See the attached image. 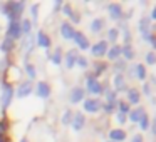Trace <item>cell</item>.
I'll use <instances>...</instances> for the list:
<instances>
[{"label":"cell","mask_w":156,"mask_h":142,"mask_svg":"<svg viewBox=\"0 0 156 142\" xmlns=\"http://www.w3.org/2000/svg\"><path fill=\"white\" fill-rule=\"evenodd\" d=\"M32 92V82H22L17 89V94L19 97H27L29 94Z\"/></svg>","instance_id":"5b68a950"},{"label":"cell","mask_w":156,"mask_h":142,"mask_svg":"<svg viewBox=\"0 0 156 142\" xmlns=\"http://www.w3.org/2000/svg\"><path fill=\"white\" fill-rule=\"evenodd\" d=\"M20 29H22V32L29 34V32H30V20H24V22H22V25H20Z\"/></svg>","instance_id":"484cf974"},{"label":"cell","mask_w":156,"mask_h":142,"mask_svg":"<svg viewBox=\"0 0 156 142\" xmlns=\"http://www.w3.org/2000/svg\"><path fill=\"white\" fill-rule=\"evenodd\" d=\"M149 19H141L139 20V30L144 34V37H148V30H149Z\"/></svg>","instance_id":"ac0fdd59"},{"label":"cell","mask_w":156,"mask_h":142,"mask_svg":"<svg viewBox=\"0 0 156 142\" xmlns=\"http://www.w3.org/2000/svg\"><path fill=\"white\" fill-rule=\"evenodd\" d=\"M106 112H112V104H106Z\"/></svg>","instance_id":"74e56055"},{"label":"cell","mask_w":156,"mask_h":142,"mask_svg":"<svg viewBox=\"0 0 156 142\" xmlns=\"http://www.w3.org/2000/svg\"><path fill=\"white\" fill-rule=\"evenodd\" d=\"M99 107H101V102L94 100V99H87V100L84 102V109L87 112H98Z\"/></svg>","instance_id":"8992f818"},{"label":"cell","mask_w":156,"mask_h":142,"mask_svg":"<svg viewBox=\"0 0 156 142\" xmlns=\"http://www.w3.org/2000/svg\"><path fill=\"white\" fill-rule=\"evenodd\" d=\"M52 62H54V64H61V49H57L55 54L52 55Z\"/></svg>","instance_id":"f1b7e54d"},{"label":"cell","mask_w":156,"mask_h":142,"mask_svg":"<svg viewBox=\"0 0 156 142\" xmlns=\"http://www.w3.org/2000/svg\"><path fill=\"white\" fill-rule=\"evenodd\" d=\"M121 54L124 55V59H128V60L134 59V50H133L131 45H124V49H121Z\"/></svg>","instance_id":"ffe728a7"},{"label":"cell","mask_w":156,"mask_h":142,"mask_svg":"<svg viewBox=\"0 0 156 142\" xmlns=\"http://www.w3.org/2000/svg\"><path fill=\"white\" fill-rule=\"evenodd\" d=\"M77 59V50H69L67 52V69H72V65L76 64Z\"/></svg>","instance_id":"d6986e66"},{"label":"cell","mask_w":156,"mask_h":142,"mask_svg":"<svg viewBox=\"0 0 156 142\" xmlns=\"http://www.w3.org/2000/svg\"><path fill=\"white\" fill-rule=\"evenodd\" d=\"M77 62H79V65H82V67H86V65H87V60H86V59H82V57H79Z\"/></svg>","instance_id":"e575fe53"},{"label":"cell","mask_w":156,"mask_h":142,"mask_svg":"<svg viewBox=\"0 0 156 142\" xmlns=\"http://www.w3.org/2000/svg\"><path fill=\"white\" fill-rule=\"evenodd\" d=\"M106 49H108V44H106V42H98V44L92 47V55L101 57V55L106 54Z\"/></svg>","instance_id":"ba28073f"},{"label":"cell","mask_w":156,"mask_h":142,"mask_svg":"<svg viewBox=\"0 0 156 142\" xmlns=\"http://www.w3.org/2000/svg\"><path fill=\"white\" fill-rule=\"evenodd\" d=\"M148 122H149V119H148V115H143V117H141V120H139V125H141V129H148Z\"/></svg>","instance_id":"83f0119b"},{"label":"cell","mask_w":156,"mask_h":142,"mask_svg":"<svg viewBox=\"0 0 156 142\" xmlns=\"http://www.w3.org/2000/svg\"><path fill=\"white\" fill-rule=\"evenodd\" d=\"M109 14H111L112 19H119L122 15V8L118 4H112V5H109Z\"/></svg>","instance_id":"7c38bea8"},{"label":"cell","mask_w":156,"mask_h":142,"mask_svg":"<svg viewBox=\"0 0 156 142\" xmlns=\"http://www.w3.org/2000/svg\"><path fill=\"white\" fill-rule=\"evenodd\" d=\"M27 74L30 75L32 79L35 77V70H34V67H32V65H27Z\"/></svg>","instance_id":"1f68e13d"},{"label":"cell","mask_w":156,"mask_h":142,"mask_svg":"<svg viewBox=\"0 0 156 142\" xmlns=\"http://www.w3.org/2000/svg\"><path fill=\"white\" fill-rule=\"evenodd\" d=\"M104 70V65H96V72H102Z\"/></svg>","instance_id":"f35d334b"},{"label":"cell","mask_w":156,"mask_h":142,"mask_svg":"<svg viewBox=\"0 0 156 142\" xmlns=\"http://www.w3.org/2000/svg\"><path fill=\"white\" fill-rule=\"evenodd\" d=\"M128 99H129L131 104H138V102H139V92L136 90V89H131L129 94H128Z\"/></svg>","instance_id":"44dd1931"},{"label":"cell","mask_w":156,"mask_h":142,"mask_svg":"<svg viewBox=\"0 0 156 142\" xmlns=\"http://www.w3.org/2000/svg\"><path fill=\"white\" fill-rule=\"evenodd\" d=\"M74 40L79 45V49H87L89 47V40L82 32H74Z\"/></svg>","instance_id":"277c9868"},{"label":"cell","mask_w":156,"mask_h":142,"mask_svg":"<svg viewBox=\"0 0 156 142\" xmlns=\"http://www.w3.org/2000/svg\"><path fill=\"white\" fill-rule=\"evenodd\" d=\"M12 47H14V42H12V39H5V42L2 44V50L9 52Z\"/></svg>","instance_id":"d4e9b609"},{"label":"cell","mask_w":156,"mask_h":142,"mask_svg":"<svg viewBox=\"0 0 156 142\" xmlns=\"http://www.w3.org/2000/svg\"><path fill=\"white\" fill-rule=\"evenodd\" d=\"M82 97H84V90H82L81 87H76V89H72V92H71V102L72 104H76V102H79V100H82Z\"/></svg>","instance_id":"9c48e42d"},{"label":"cell","mask_w":156,"mask_h":142,"mask_svg":"<svg viewBox=\"0 0 156 142\" xmlns=\"http://www.w3.org/2000/svg\"><path fill=\"white\" fill-rule=\"evenodd\" d=\"M87 87H89V90L92 92V94H99L101 92V84H99L98 80H94V79H91V80L87 82Z\"/></svg>","instance_id":"2e32d148"},{"label":"cell","mask_w":156,"mask_h":142,"mask_svg":"<svg viewBox=\"0 0 156 142\" xmlns=\"http://www.w3.org/2000/svg\"><path fill=\"white\" fill-rule=\"evenodd\" d=\"M32 12H34V20L37 19V5H34V8H32Z\"/></svg>","instance_id":"ab89813d"},{"label":"cell","mask_w":156,"mask_h":142,"mask_svg":"<svg viewBox=\"0 0 156 142\" xmlns=\"http://www.w3.org/2000/svg\"><path fill=\"white\" fill-rule=\"evenodd\" d=\"M151 17H153V19H156V7L153 8V14H151Z\"/></svg>","instance_id":"7bdbcfd3"},{"label":"cell","mask_w":156,"mask_h":142,"mask_svg":"<svg viewBox=\"0 0 156 142\" xmlns=\"http://www.w3.org/2000/svg\"><path fill=\"white\" fill-rule=\"evenodd\" d=\"M108 37H109L111 42H116V39H118V29H111L109 34H108Z\"/></svg>","instance_id":"4316f807"},{"label":"cell","mask_w":156,"mask_h":142,"mask_svg":"<svg viewBox=\"0 0 156 142\" xmlns=\"http://www.w3.org/2000/svg\"><path fill=\"white\" fill-rule=\"evenodd\" d=\"M22 8H24V2H10V4L5 5L4 10H7V14L10 19H15L22 12Z\"/></svg>","instance_id":"6da1fadb"},{"label":"cell","mask_w":156,"mask_h":142,"mask_svg":"<svg viewBox=\"0 0 156 142\" xmlns=\"http://www.w3.org/2000/svg\"><path fill=\"white\" fill-rule=\"evenodd\" d=\"M131 142H143V137H141V135H134Z\"/></svg>","instance_id":"d590c367"},{"label":"cell","mask_w":156,"mask_h":142,"mask_svg":"<svg viewBox=\"0 0 156 142\" xmlns=\"http://www.w3.org/2000/svg\"><path fill=\"white\" fill-rule=\"evenodd\" d=\"M22 35V29L20 25H19V22H10V25H9V37L10 39H19Z\"/></svg>","instance_id":"7a4b0ae2"},{"label":"cell","mask_w":156,"mask_h":142,"mask_svg":"<svg viewBox=\"0 0 156 142\" xmlns=\"http://www.w3.org/2000/svg\"><path fill=\"white\" fill-rule=\"evenodd\" d=\"M64 12H66V14L69 15V17H71V15H72V12H71V7H69V5H66V7H64Z\"/></svg>","instance_id":"8d00e7d4"},{"label":"cell","mask_w":156,"mask_h":142,"mask_svg":"<svg viewBox=\"0 0 156 142\" xmlns=\"http://www.w3.org/2000/svg\"><path fill=\"white\" fill-rule=\"evenodd\" d=\"M102 25H104V22L101 20V19H96L94 22H92V25H91V29H92V32H99L102 29Z\"/></svg>","instance_id":"603a6c76"},{"label":"cell","mask_w":156,"mask_h":142,"mask_svg":"<svg viewBox=\"0 0 156 142\" xmlns=\"http://www.w3.org/2000/svg\"><path fill=\"white\" fill-rule=\"evenodd\" d=\"M12 94H14V90H12V87L10 85H5L4 84V92H2V105L4 107H7L9 104H10V100H12Z\"/></svg>","instance_id":"3957f363"},{"label":"cell","mask_w":156,"mask_h":142,"mask_svg":"<svg viewBox=\"0 0 156 142\" xmlns=\"http://www.w3.org/2000/svg\"><path fill=\"white\" fill-rule=\"evenodd\" d=\"M146 62H148V64H154V62H156V55L154 54H153V52H149V54L148 55H146Z\"/></svg>","instance_id":"f546056e"},{"label":"cell","mask_w":156,"mask_h":142,"mask_svg":"<svg viewBox=\"0 0 156 142\" xmlns=\"http://www.w3.org/2000/svg\"><path fill=\"white\" fill-rule=\"evenodd\" d=\"M72 127H74L76 130H81V129L84 127V115H82L81 112L74 115V120H72Z\"/></svg>","instance_id":"30bf717a"},{"label":"cell","mask_w":156,"mask_h":142,"mask_svg":"<svg viewBox=\"0 0 156 142\" xmlns=\"http://www.w3.org/2000/svg\"><path fill=\"white\" fill-rule=\"evenodd\" d=\"M118 122H119V124H124V122H126V115L124 114H118Z\"/></svg>","instance_id":"836d02e7"},{"label":"cell","mask_w":156,"mask_h":142,"mask_svg":"<svg viewBox=\"0 0 156 142\" xmlns=\"http://www.w3.org/2000/svg\"><path fill=\"white\" fill-rule=\"evenodd\" d=\"M114 85H116L118 90H126V80H124V77H122L121 74H118L114 77Z\"/></svg>","instance_id":"5bb4252c"},{"label":"cell","mask_w":156,"mask_h":142,"mask_svg":"<svg viewBox=\"0 0 156 142\" xmlns=\"http://www.w3.org/2000/svg\"><path fill=\"white\" fill-rule=\"evenodd\" d=\"M143 115H144V109L139 107V109H134V110H133L131 114H129V119H131L133 122H139Z\"/></svg>","instance_id":"4fadbf2b"},{"label":"cell","mask_w":156,"mask_h":142,"mask_svg":"<svg viewBox=\"0 0 156 142\" xmlns=\"http://www.w3.org/2000/svg\"><path fill=\"white\" fill-rule=\"evenodd\" d=\"M119 110H121V114H128L129 112V107H128V104H126V102H121V104H119Z\"/></svg>","instance_id":"4dcf8cb0"},{"label":"cell","mask_w":156,"mask_h":142,"mask_svg":"<svg viewBox=\"0 0 156 142\" xmlns=\"http://www.w3.org/2000/svg\"><path fill=\"white\" fill-rule=\"evenodd\" d=\"M153 124H156V117H154V122H153Z\"/></svg>","instance_id":"ee69618b"},{"label":"cell","mask_w":156,"mask_h":142,"mask_svg":"<svg viewBox=\"0 0 156 142\" xmlns=\"http://www.w3.org/2000/svg\"><path fill=\"white\" fill-rule=\"evenodd\" d=\"M149 40H151V44H153V47H154V49H156V37H151V39H149Z\"/></svg>","instance_id":"60d3db41"},{"label":"cell","mask_w":156,"mask_h":142,"mask_svg":"<svg viewBox=\"0 0 156 142\" xmlns=\"http://www.w3.org/2000/svg\"><path fill=\"white\" fill-rule=\"evenodd\" d=\"M119 55H121V49H119L118 45H114V47H112L111 50L108 52V57L111 59V60H116V59H118Z\"/></svg>","instance_id":"7402d4cb"},{"label":"cell","mask_w":156,"mask_h":142,"mask_svg":"<svg viewBox=\"0 0 156 142\" xmlns=\"http://www.w3.org/2000/svg\"><path fill=\"white\" fill-rule=\"evenodd\" d=\"M71 17H72V20H74V22H79V17H77V15H71Z\"/></svg>","instance_id":"b9f144b4"},{"label":"cell","mask_w":156,"mask_h":142,"mask_svg":"<svg viewBox=\"0 0 156 142\" xmlns=\"http://www.w3.org/2000/svg\"><path fill=\"white\" fill-rule=\"evenodd\" d=\"M61 34H62V37H64V39H72V37H74V29H72L69 24H62Z\"/></svg>","instance_id":"8fae6325"},{"label":"cell","mask_w":156,"mask_h":142,"mask_svg":"<svg viewBox=\"0 0 156 142\" xmlns=\"http://www.w3.org/2000/svg\"><path fill=\"white\" fill-rule=\"evenodd\" d=\"M22 142H27V140H22Z\"/></svg>","instance_id":"f6af8a7d"},{"label":"cell","mask_w":156,"mask_h":142,"mask_svg":"<svg viewBox=\"0 0 156 142\" xmlns=\"http://www.w3.org/2000/svg\"><path fill=\"white\" fill-rule=\"evenodd\" d=\"M37 92L41 97H49V94H51V89H49V85L45 84V82H41L37 87Z\"/></svg>","instance_id":"e0dca14e"},{"label":"cell","mask_w":156,"mask_h":142,"mask_svg":"<svg viewBox=\"0 0 156 142\" xmlns=\"http://www.w3.org/2000/svg\"><path fill=\"white\" fill-rule=\"evenodd\" d=\"M136 75H138L139 79H144L146 77V70H144V65H136Z\"/></svg>","instance_id":"cb8c5ba5"},{"label":"cell","mask_w":156,"mask_h":142,"mask_svg":"<svg viewBox=\"0 0 156 142\" xmlns=\"http://www.w3.org/2000/svg\"><path fill=\"white\" fill-rule=\"evenodd\" d=\"M111 142H112V140H111Z\"/></svg>","instance_id":"bcb514c9"},{"label":"cell","mask_w":156,"mask_h":142,"mask_svg":"<svg viewBox=\"0 0 156 142\" xmlns=\"http://www.w3.org/2000/svg\"><path fill=\"white\" fill-rule=\"evenodd\" d=\"M69 119H71V112H66L64 117H62V122H64V124H69Z\"/></svg>","instance_id":"d6a6232c"},{"label":"cell","mask_w":156,"mask_h":142,"mask_svg":"<svg viewBox=\"0 0 156 142\" xmlns=\"http://www.w3.org/2000/svg\"><path fill=\"white\" fill-rule=\"evenodd\" d=\"M37 40H39V45H41V47H45V49H47L49 45H51V39H49L47 35L44 34V32H39Z\"/></svg>","instance_id":"9a60e30c"},{"label":"cell","mask_w":156,"mask_h":142,"mask_svg":"<svg viewBox=\"0 0 156 142\" xmlns=\"http://www.w3.org/2000/svg\"><path fill=\"white\" fill-rule=\"evenodd\" d=\"M109 137H111L112 142H119V140H124L126 139V132L121 130V129H112L109 132Z\"/></svg>","instance_id":"52a82bcc"}]
</instances>
